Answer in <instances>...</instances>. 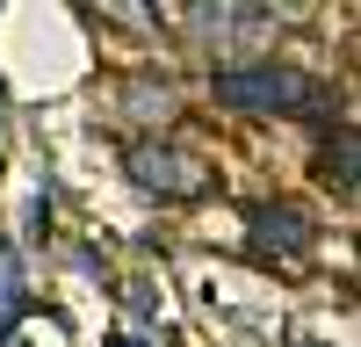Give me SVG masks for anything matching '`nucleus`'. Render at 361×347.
I'll use <instances>...</instances> for the list:
<instances>
[{
	"mask_svg": "<svg viewBox=\"0 0 361 347\" xmlns=\"http://www.w3.org/2000/svg\"><path fill=\"white\" fill-rule=\"evenodd\" d=\"M217 109H238V116H325L333 109V87L296 73V66H275V58H253V66L217 73Z\"/></svg>",
	"mask_w": 361,
	"mask_h": 347,
	"instance_id": "1",
	"label": "nucleus"
},
{
	"mask_svg": "<svg viewBox=\"0 0 361 347\" xmlns=\"http://www.w3.org/2000/svg\"><path fill=\"white\" fill-rule=\"evenodd\" d=\"M130 181L145 188V195H159V202H202L209 195V174L188 145H166V138H137L130 145Z\"/></svg>",
	"mask_w": 361,
	"mask_h": 347,
	"instance_id": "2",
	"label": "nucleus"
},
{
	"mask_svg": "<svg viewBox=\"0 0 361 347\" xmlns=\"http://www.w3.org/2000/svg\"><path fill=\"white\" fill-rule=\"evenodd\" d=\"M246 246H253V260L296 268V260H311L318 224H311V210H296V202H260V210L246 217Z\"/></svg>",
	"mask_w": 361,
	"mask_h": 347,
	"instance_id": "3",
	"label": "nucleus"
},
{
	"mask_svg": "<svg viewBox=\"0 0 361 347\" xmlns=\"http://www.w3.org/2000/svg\"><path fill=\"white\" fill-rule=\"evenodd\" d=\"M318 174H325V181H333L340 195H354V130H340V138L318 152Z\"/></svg>",
	"mask_w": 361,
	"mask_h": 347,
	"instance_id": "4",
	"label": "nucleus"
},
{
	"mask_svg": "<svg viewBox=\"0 0 361 347\" xmlns=\"http://www.w3.org/2000/svg\"><path fill=\"white\" fill-rule=\"evenodd\" d=\"M15 311H22V275H15V253H0V333L15 326Z\"/></svg>",
	"mask_w": 361,
	"mask_h": 347,
	"instance_id": "5",
	"label": "nucleus"
},
{
	"mask_svg": "<svg viewBox=\"0 0 361 347\" xmlns=\"http://www.w3.org/2000/svg\"><path fill=\"white\" fill-rule=\"evenodd\" d=\"M130 102H137V116H166V109H173V87H152V80H137V87H130Z\"/></svg>",
	"mask_w": 361,
	"mask_h": 347,
	"instance_id": "6",
	"label": "nucleus"
},
{
	"mask_svg": "<svg viewBox=\"0 0 361 347\" xmlns=\"http://www.w3.org/2000/svg\"><path fill=\"white\" fill-rule=\"evenodd\" d=\"M109 347H145V340H137V333H116V340H109Z\"/></svg>",
	"mask_w": 361,
	"mask_h": 347,
	"instance_id": "7",
	"label": "nucleus"
}]
</instances>
